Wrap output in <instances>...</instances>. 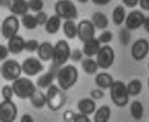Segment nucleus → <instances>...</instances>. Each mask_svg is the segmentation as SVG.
<instances>
[{
    "label": "nucleus",
    "mask_w": 149,
    "mask_h": 122,
    "mask_svg": "<svg viewBox=\"0 0 149 122\" xmlns=\"http://www.w3.org/2000/svg\"><path fill=\"white\" fill-rule=\"evenodd\" d=\"M79 78L78 69L72 65H67L60 69L57 74V79L60 88L68 90L77 83Z\"/></svg>",
    "instance_id": "f257e3e1"
},
{
    "label": "nucleus",
    "mask_w": 149,
    "mask_h": 122,
    "mask_svg": "<svg viewBox=\"0 0 149 122\" xmlns=\"http://www.w3.org/2000/svg\"><path fill=\"white\" fill-rule=\"evenodd\" d=\"M71 48L68 42L63 39L58 41L54 46L52 63L55 67H60L70 59Z\"/></svg>",
    "instance_id": "f03ea898"
},
{
    "label": "nucleus",
    "mask_w": 149,
    "mask_h": 122,
    "mask_svg": "<svg viewBox=\"0 0 149 122\" xmlns=\"http://www.w3.org/2000/svg\"><path fill=\"white\" fill-rule=\"evenodd\" d=\"M111 99L118 107L126 106L129 100V94L125 84L120 81H114L110 87Z\"/></svg>",
    "instance_id": "7ed1b4c3"
},
{
    "label": "nucleus",
    "mask_w": 149,
    "mask_h": 122,
    "mask_svg": "<svg viewBox=\"0 0 149 122\" xmlns=\"http://www.w3.org/2000/svg\"><path fill=\"white\" fill-rule=\"evenodd\" d=\"M15 95L20 99L25 100L33 95L37 90L35 84L29 79L19 77L13 81L12 83Z\"/></svg>",
    "instance_id": "20e7f679"
},
{
    "label": "nucleus",
    "mask_w": 149,
    "mask_h": 122,
    "mask_svg": "<svg viewBox=\"0 0 149 122\" xmlns=\"http://www.w3.org/2000/svg\"><path fill=\"white\" fill-rule=\"evenodd\" d=\"M46 97L47 106L49 110L53 111L61 109L66 102V98L62 89L54 84L48 88Z\"/></svg>",
    "instance_id": "39448f33"
},
{
    "label": "nucleus",
    "mask_w": 149,
    "mask_h": 122,
    "mask_svg": "<svg viewBox=\"0 0 149 122\" xmlns=\"http://www.w3.org/2000/svg\"><path fill=\"white\" fill-rule=\"evenodd\" d=\"M55 15L61 19L67 20H74L78 18L77 6L70 0H58L55 4Z\"/></svg>",
    "instance_id": "423d86ee"
},
{
    "label": "nucleus",
    "mask_w": 149,
    "mask_h": 122,
    "mask_svg": "<svg viewBox=\"0 0 149 122\" xmlns=\"http://www.w3.org/2000/svg\"><path fill=\"white\" fill-rule=\"evenodd\" d=\"M22 72V65L15 59L5 60L1 65V76L7 81H15L20 77Z\"/></svg>",
    "instance_id": "0eeeda50"
},
{
    "label": "nucleus",
    "mask_w": 149,
    "mask_h": 122,
    "mask_svg": "<svg viewBox=\"0 0 149 122\" xmlns=\"http://www.w3.org/2000/svg\"><path fill=\"white\" fill-rule=\"evenodd\" d=\"M96 56V62L99 67L102 69L110 68L114 62V50L109 45L106 44L102 46Z\"/></svg>",
    "instance_id": "6e6552de"
},
{
    "label": "nucleus",
    "mask_w": 149,
    "mask_h": 122,
    "mask_svg": "<svg viewBox=\"0 0 149 122\" xmlns=\"http://www.w3.org/2000/svg\"><path fill=\"white\" fill-rule=\"evenodd\" d=\"M20 22L15 15H10L4 18L1 25V34L4 39H10L17 35L19 30Z\"/></svg>",
    "instance_id": "1a4fd4ad"
},
{
    "label": "nucleus",
    "mask_w": 149,
    "mask_h": 122,
    "mask_svg": "<svg viewBox=\"0 0 149 122\" xmlns=\"http://www.w3.org/2000/svg\"><path fill=\"white\" fill-rule=\"evenodd\" d=\"M17 107L12 100H4L0 105V121L13 122L17 116Z\"/></svg>",
    "instance_id": "9d476101"
},
{
    "label": "nucleus",
    "mask_w": 149,
    "mask_h": 122,
    "mask_svg": "<svg viewBox=\"0 0 149 122\" xmlns=\"http://www.w3.org/2000/svg\"><path fill=\"white\" fill-rule=\"evenodd\" d=\"M96 27L93 22L88 20H83L78 25V37L82 43L94 38Z\"/></svg>",
    "instance_id": "9b49d317"
},
{
    "label": "nucleus",
    "mask_w": 149,
    "mask_h": 122,
    "mask_svg": "<svg viewBox=\"0 0 149 122\" xmlns=\"http://www.w3.org/2000/svg\"><path fill=\"white\" fill-rule=\"evenodd\" d=\"M130 53L135 60H142L147 57L149 53V42L143 38L137 39L132 44Z\"/></svg>",
    "instance_id": "f8f14e48"
},
{
    "label": "nucleus",
    "mask_w": 149,
    "mask_h": 122,
    "mask_svg": "<svg viewBox=\"0 0 149 122\" xmlns=\"http://www.w3.org/2000/svg\"><path fill=\"white\" fill-rule=\"evenodd\" d=\"M22 72L26 76L33 77L37 76L44 69L39 59L31 57L26 59L22 64Z\"/></svg>",
    "instance_id": "ddd939ff"
},
{
    "label": "nucleus",
    "mask_w": 149,
    "mask_h": 122,
    "mask_svg": "<svg viewBox=\"0 0 149 122\" xmlns=\"http://www.w3.org/2000/svg\"><path fill=\"white\" fill-rule=\"evenodd\" d=\"M146 17L142 12L137 9L130 11L124 21L125 27L130 31L139 29L143 26Z\"/></svg>",
    "instance_id": "4468645a"
},
{
    "label": "nucleus",
    "mask_w": 149,
    "mask_h": 122,
    "mask_svg": "<svg viewBox=\"0 0 149 122\" xmlns=\"http://www.w3.org/2000/svg\"><path fill=\"white\" fill-rule=\"evenodd\" d=\"M8 8L9 11L16 16H22L29 11L28 2L26 0H9Z\"/></svg>",
    "instance_id": "2eb2a0df"
},
{
    "label": "nucleus",
    "mask_w": 149,
    "mask_h": 122,
    "mask_svg": "<svg viewBox=\"0 0 149 122\" xmlns=\"http://www.w3.org/2000/svg\"><path fill=\"white\" fill-rule=\"evenodd\" d=\"M26 41L21 36L16 35L8 40V48L13 54H19L25 49Z\"/></svg>",
    "instance_id": "dca6fc26"
},
{
    "label": "nucleus",
    "mask_w": 149,
    "mask_h": 122,
    "mask_svg": "<svg viewBox=\"0 0 149 122\" xmlns=\"http://www.w3.org/2000/svg\"><path fill=\"white\" fill-rule=\"evenodd\" d=\"M83 44L82 50L84 55H86L87 57H92L96 55L101 48V44L98 39L95 37L85 42Z\"/></svg>",
    "instance_id": "f3484780"
},
{
    "label": "nucleus",
    "mask_w": 149,
    "mask_h": 122,
    "mask_svg": "<svg viewBox=\"0 0 149 122\" xmlns=\"http://www.w3.org/2000/svg\"><path fill=\"white\" fill-rule=\"evenodd\" d=\"M54 51V46L50 42L45 41L40 44L37 50L39 59L44 62L52 60Z\"/></svg>",
    "instance_id": "a211bd4d"
},
{
    "label": "nucleus",
    "mask_w": 149,
    "mask_h": 122,
    "mask_svg": "<svg viewBox=\"0 0 149 122\" xmlns=\"http://www.w3.org/2000/svg\"><path fill=\"white\" fill-rule=\"evenodd\" d=\"M77 108L80 113L89 116L95 113L96 105L93 98H84L78 101Z\"/></svg>",
    "instance_id": "6ab92c4d"
},
{
    "label": "nucleus",
    "mask_w": 149,
    "mask_h": 122,
    "mask_svg": "<svg viewBox=\"0 0 149 122\" xmlns=\"http://www.w3.org/2000/svg\"><path fill=\"white\" fill-rule=\"evenodd\" d=\"M114 82V79L111 75L106 72L97 74L95 79L96 85L101 89L110 88Z\"/></svg>",
    "instance_id": "aec40b11"
},
{
    "label": "nucleus",
    "mask_w": 149,
    "mask_h": 122,
    "mask_svg": "<svg viewBox=\"0 0 149 122\" xmlns=\"http://www.w3.org/2000/svg\"><path fill=\"white\" fill-rule=\"evenodd\" d=\"M62 19L57 15H52L49 18L45 25V29L48 34H55L57 33L61 27Z\"/></svg>",
    "instance_id": "412c9836"
},
{
    "label": "nucleus",
    "mask_w": 149,
    "mask_h": 122,
    "mask_svg": "<svg viewBox=\"0 0 149 122\" xmlns=\"http://www.w3.org/2000/svg\"><path fill=\"white\" fill-rule=\"evenodd\" d=\"M91 22L96 29L103 30L106 29L109 25V20L105 14L102 12L97 11L91 17Z\"/></svg>",
    "instance_id": "4be33fe9"
},
{
    "label": "nucleus",
    "mask_w": 149,
    "mask_h": 122,
    "mask_svg": "<svg viewBox=\"0 0 149 122\" xmlns=\"http://www.w3.org/2000/svg\"><path fill=\"white\" fill-rule=\"evenodd\" d=\"M31 105L35 109H40L47 105V97L46 94L40 90H37L33 93L30 98Z\"/></svg>",
    "instance_id": "5701e85b"
},
{
    "label": "nucleus",
    "mask_w": 149,
    "mask_h": 122,
    "mask_svg": "<svg viewBox=\"0 0 149 122\" xmlns=\"http://www.w3.org/2000/svg\"><path fill=\"white\" fill-rule=\"evenodd\" d=\"M111 115V110L108 105H104L96 110L94 115L95 122L108 121Z\"/></svg>",
    "instance_id": "b1692460"
},
{
    "label": "nucleus",
    "mask_w": 149,
    "mask_h": 122,
    "mask_svg": "<svg viewBox=\"0 0 149 122\" xmlns=\"http://www.w3.org/2000/svg\"><path fill=\"white\" fill-rule=\"evenodd\" d=\"M63 32L68 39H74L78 36V25L73 20L65 21L63 25Z\"/></svg>",
    "instance_id": "393cba45"
},
{
    "label": "nucleus",
    "mask_w": 149,
    "mask_h": 122,
    "mask_svg": "<svg viewBox=\"0 0 149 122\" xmlns=\"http://www.w3.org/2000/svg\"><path fill=\"white\" fill-rule=\"evenodd\" d=\"M81 67L83 71L88 75H93L100 68L96 60L91 57H87L81 60Z\"/></svg>",
    "instance_id": "a878e982"
},
{
    "label": "nucleus",
    "mask_w": 149,
    "mask_h": 122,
    "mask_svg": "<svg viewBox=\"0 0 149 122\" xmlns=\"http://www.w3.org/2000/svg\"><path fill=\"white\" fill-rule=\"evenodd\" d=\"M55 75L52 72H47L40 76L36 81V85L40 88H47L52 85Z\"/></svg>",
    "instance_id": "bb28decb"
},
{
    "label": "nucleus",
    "mask_w": 149,
    "mask_h": 122,
    "mask_svg": "<svg viewBox=\"0 0 149 122\" xmlns=\"http://www.w3.org/2000/svg\"><path fill=\"white\" fill-rule=\"evenodd\" d=\"M126 16L125 8L122 5H118L114 8L112 13V18L115 25L119 26L122 25L125 21Z\"/></svg>",
    "instance_id": "cd10ccee"
},
{
    "label": "nucleus",
    "mask_w": 149,
    "mask_h": 122,
    "mask_svg": "<svg viewBox=\"0 0 149 122\" xmlns=\"http://www.w3.org/2000/svg\"><path fill=\"white\" fill-rule=\"evenodd\" d=\"M130 113L134 120H141L144 114L143 104L139 100L133 101L130 106Z\"/></svg>",
    "instance_id": "c85d7f7f"
},
{
    "label": "nucleus",
    "mask_w": 149,
    "mask_h": 122,
    "mask_svg": "<svg viewBox=\"0 0 149 122\" xmlns=\"http://www.w3.org/2000/svg\"><path fill=\"white\" fill-rule=\"evenodd\" d=\"M130 96H137L141 93L143 85L142 82L139 79H133L126 86Z\"/></svg>",
    "instance_id": "c756f323"
},
{
    "label": "nucleus",
    "mask_w": 149,
    "mask_h": 122,
    "mask_svg": "<svg viewBox=\"0 0 149 122\" xmlns=\"http://www.w3.org/2000/svg\"><path fill=\"white\" fill-rule=\"evenodd\" d=\"M21 22L22 26L27 30H33L37 27V23L36 16L31 14H26L25 15L21 16Z\"/></svg>",
    "instance_id": "7c9ffc66"
},
{
    "label": "nucleus",
    "mask_w": 149,
    "mask_h": 122,
    "mask_svg": "<svg viewBox=\"0 0 149 122\" xmlns=\"http://www.w3.org/2000/svg\"><path fill=\"white\" fill-rule=\"evenodd\" d=\"M119 39L121 44L125 46H127L131 39L130 30L127 29L126 27L121 29L119 32Z\"/></svg>",
    "instance_id": "2f4dec72"
},
{
    "label": "nucleus",
    "mask_w": 149,
    "mask_h": 122,
    "mask_svg": "<svg viewBox=\"0 0 149 122\" xmlns=\"http://www.w3.org/2000/svg\"><path fill=\"white\" fill-rule=\"evenodd\" d=\"M27 2L30 10L35 13L42 11L44 7V2L43 0H29Z\"/></svg>",
    "instance_id": "473e14b6"
},
{
    "label": "nucleus",
    "mask_w": 149,
    "mask_h": 122,
    "mask_svg": "<svg viewBox=\"0 0 149 122\" xmlns=\"http://www.w3.org/2000/svg\"><path fill=\"white\" fill-rule=\"evenodd\" d=\"M101 44L104 45L110 43L113 39V34L110 31H104L97 38Z\"/></svg>",
    "instance_id": "72a5a7b5"
},
{
    "label": "nucleus",
    "mask_w": 149,
    "mask_h": 122,
    "mask_svg": "<svg viewBox=\"0 0 149 122\" xmlns=\"http://www.w3.org/2000/svg\"><path fill=\"white\" fill-rule=\"evenodd\" d=\"M39 45L40 44L39 43L38 41L36 39L27 40L26 41L24 50L29 53H34L36 51L37 52Z\"/></svg>",
    "instance_id": "f704fd0d"
},
{
    "label": "nucleus",
    "mask_w": 149,
    "mask_h": 122,
    "mask_svg": "<svg viewBox=\"0 0 149 122\" xmlns=\"http://www.w3.org/2000/svg\"><path fill=\"white\" fill-rule=\"evenodd\" d=\"M1 94L4 100H12L13 95H15L12 86H4L1 90Z\"/></svg>",
    "instance_id": "c9c22d12"
},
{
    "label": "nucleus",
    "mask_w": 149,
    "mask_h": 122,
    "mask_svg": "<svg viewBox=\"0 0 149 122\" xmlns=\"http://www.w3.org/2000/svg\"><path fill=\"white\" fill-rule=\"evenodd\" d=\"M83 50L79 49H73L70 55V60L74 62H78L80 61L83 60Z\"/></svg>",
    "instance_id": "e433bc0d"
},
{
    "label": "nucleus",
    "mask_w": 149,
    "mask_h": 122,
    "mask_svg": "<svg viewBox=\"0 0 149 122\" xmlns=\"http://www.w3.org/2000/svg\"><path fill=\"white\" fill-rule=\"evenodd\" d=\"M35 16L39 26L45 25L46 22L49 19L47 14L42 11L37 13L36 15H35Z\"/></svg>",
    "instance_id": "4c0bfd02"
},
{
    "label": "nucleus",
    "mask_w": 149,
    "mask_h": 122,
    "mask_svg": "<svg viewBox=\"0 0 149 122\" xmlns=\"http://www.w3.org/2000/svg\"><path fill=\"white\" fill-rule=\"evenodd\" d=\"M90 95L93 100H100L104 97V93L100 88H95L91 90Z\"/></svg>",
    "instance_id": "58836bf2"
},
{
    "label": "nucleus",
    "mask_w": 149,
    "mask_h": 122,
    "mask_svg": "<svg viewBox=\"0 0 149 122\" xmlns=\"http://www.w3.org/2000/svg\"><path fill=\"white\" fill-rule=\"evenodd\" d=\"M73 121L74 122H90L91 120L88 115L81 113L75 114L73 116Z\"/></svg>",
    "instance_id": "ea45409f"
},
{
    "label": "nucleus",
    "mask_w": 149,
    "mask_h": 122,
    "mask_svg": "<svg viewBox=\"0 0 149 122\" xmlns=\"http://www.w3.org/2000/svg\"><path fill=\"white\" fill-rule=\"evenodd\" d=\"M9 53L10 52H9L8 46L1 44L0 46V60L3 61L6 60Z\"/></svg>",
    "instance_id": "a19ab883"
},
{
    "label": "nucleus",
    "mask_w": 149,
    "mask_h": 122,
    "mask_svg": "<svg viewBox=\"0 0 149 122\" xmlns=\"http://www.w3.org/2000/svg\"><path fill=\"white\" fill-rule=\"evenodd\" d=\"M123 4L125 6L130 8L136 7L139 4V0H122Z\"/></svg>",
    "instance_id": "79ce46f5"
},
{
    "label": "nucleus",
    "mask_w": 149,
    "mask_h": 122,
    "mask_svg": "<svg viewBox=\"0 0 149 122\" xmlns=\"http://www.w3.org/2000/svg\"><path fill=\"white\" fill-rule=\"evenodd\" d=\"M140 7L144 11H149V0H139Z\"/></svg>",
    "instance_id": "37998d69"
},
{
    "label": "nucleus",
    "mask_w": 149,
    "mask_h": 122,
    "mask_svg": "<svg viewBox=\"0 0 149 122\" xmlns=\"http://www.w3.org/2000/svg\"><path fill=\"white\" fill-rule=\"evenodd\" d=\"M20 121L21 122H33L34 120L31 114H24L21 116Z\"/></svg>",
    "instance_id": "c03bdc74"
},
{
    "label": "nucleus",
    "mask_w": 149,
    "mask_h": 122,
    "mask_svg": "<svg viewBox=\"0 0 149 122\" xmlns=\"http://www.w3.org/2000/svg\"><path fill=\"white\" fill-rule=\"evenodd\" d=\"M93 4L96 6H106L109 4L111 0H91Z\"/></svg>",
    "instance_id": "a18cd8bd"
},
{
    "label": "nucleus",
    "mask_w": 149,
    "mask_h": 122,
    "mask_svg": "<svg viewBox=\"0 0 149 122\" xmlns=\"http://www.w3.org/2000/svg\"><path fill=\"white\" fill-rule=\"evenodd\" d=\"M74 114H74L72 111H70V110L66 111H65V113H64V120H68V121H70V120H73Z\"/></svg>",
    "instance_id": "49530a36"
},
{
    "label": "nucleus",
    "mask_w": 149,
    "mask_h": 122,
    "mask_svg": "<svg viewBox=\"0 0 149 122\" xmlns=\"http://www.w3.org/2000/svg\"><path fill=\"white\" fill-rule=\"evenodd\" d=\"M142 26L143 27L144 30L149 34V17H146Z\"/></svg>",
    "instance_id": "de8ad7c7"
},
{
    "label": "nucleus",
    "mask_w": 149,
    "mask_h": 122,
    "mask_svg": "<svg viewBox=\"0 0 149 122\" xmlns=\"http://www.w3.org/2000/svg\"><path fill=\"white\" fill-rule=\"evenodd\" d=\"M77 1L80 3H82V4H85V3H86L89 0H77Z\"/></svg>",
    "instance_id": "09e8293b"
},
{
    "label": "nucleus",
    "mask_w": 149,
    "mask_h": 122,
    "mask_svg": "<svg viewBox=\"0 0 149 122\" xmlns=\"http://www.w3.org/2000/svg\"><path fill=\"white\" fill-rule=\"evenodd\" d=\"M147 85H148V89H149V77L148 79V81H147Z\"/></svg>",
    "instance_id": "8fccbe9b"
},
{
    "label": "nucleus",
    "mask_w": 149,
    "mask_h": 122,
    "mask_svg": "<svg viewBox=\"0 0 149 122\" xmlns=\"http://www.w3.org/2000/svg\"><path fill=\"white\" fill-rule=\"evenodd\" d=\"M148 69H149V62L148 63Z\"/></svg>",
    "instance_id": "3c124183"
}]
</instances>
